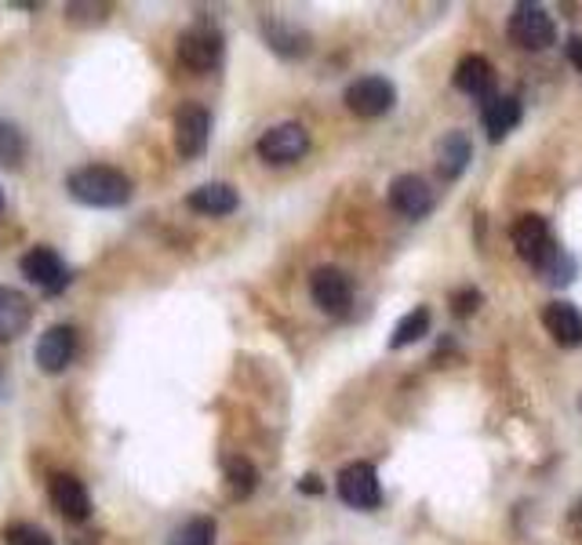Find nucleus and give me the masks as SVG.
I'll list each match as a JSON object with an SVG mask.
<instances>
[{"label":"nucleus","mask_w":582,"mask_h":545,"mask_svg":"<svg viewBox=\"0 0 582 545\" xmlns=\"http://www.w3.org/2000/svg\"><path fill=\"white\" fill-rule=\"evenodd\" d=\"M66 190L77 204L88 207H124L131 201V178L106 164H85L69 172Z\"/></svg>","instance_id":"1"},{"label":"nucleus","mask_w":582,"mask_h":545,"mask_svg":"<svg viewBox=\"0 0 582 545\" xmlns=\"http://www.w3.org/2000/svg\"><path fill=\"white\" fill-rule=\"evenodd\" d=\"M509 237H514V248L517 255H521L528 266L543 272L546 280H565L560 277V266H565V251L554 240V229L543 215H521L509 229Z\"/></svg>","instance_id":"2"},{"label":"nucleus","mask_w":582,"mask_h":545,"mask_svg":"<svg viewBox=\"0 0 582 545\" xmlns=\"http://www.w3.org/2000/svg\"><path fill=\"white\" fill-rule=\"evenodd\" d=\"M223 34L212 23H197L179 37V59L193 73H212L223 62Z\"/></svg>","instance_id":"3"},{"label":"nucleus","mask_w":582,"mask_h":545,"mask_svg":"<svg viewBox=\"0 0 582 545\" xmlns=\"http://www.w3.org/2000/svg\"><path fill=\"white\" fill-rule=\"evenodd\" d=\"M393 102H397V88H393L387 77H376V73H371V77L353 80L346 88L350 113H357V117H364V121H376V117H382V113H390Z\"/></svg>","instance_id":"4"},{"label":"nucleus","mask_w":582,"mask_h":545,"mask_svg":"<svg viewBox=\"0 0 582 545\" xmlns=\"http://www.w3.org/2000/svg\"><path fill=\"white\" fill-rule=\"evenodd\" d=\"M509 37H514V45H521L528 51H543L557 40V29L554 18L546 15V8L517 4L514 15H509Z\"/></svg>","instance_id":"5"},{"label":"nucleus","mask_w":582,"mask_h":545,"mask_svg":"<svg viewBox=\"0 0 582 545\" xmlns=\"http://www.w3.org/2000/svg\"><path fill=\"white\" fill-rule=\"evenodd\" d=\"M255 150L266 164H295V161H303L306 150H309V135H306L303 124L288 121V124L269 128L263 139H258Z\"/></svg>","instance_id":"6"},{"label":"nucleus","mask_w":582,"mask_h":545,"mask_svg":"<svg viewBox=\"0 0 582 545\" xmlns=\"http://www.w3.org/2000/svg\"><path fill=\"white\" fill-rule=\"evenodd\" d=\"M18 269H23V277L29 284H37L45 295H59V291L69 284V266L51 248H29L23 262H18Z\"/></svg>","instance_id":"7"},{"label":"nucleus","mask_w":582,"mask_h":545,"mask_svg":"<svg viewBox=\"0 0 582 545\" xmlns=\"http://www.w3.org/2000/svg\"><path fill=\"white\" fill-rule=\"evenodd\" d=\"M339 498L353 509H376L382 502V487H379V473L376 466L368 462H350L339 473Z\"/></svg>","instance_id":"8"},{"label":"nucleus","mask_w":582,"mask_h":545,"mask_svg":"<svg viewBox=\"0 0 582 545\" xmlns=\"http://www.w3.org/2000/svg\"><path fill=\"white\" fill-rule=\"evenodd\" d=\"M309 295L325 313L331 317H342L353 302V280L339 266H320L314 277H309Z\"/></svg>","instance_id":"9"},{"label":"nucleus","mask_w":582,"mask_h":545,"mask_svg":"<svg viewBox=\"0 0 582 545\" xmlns=\"http://www.w3.org/2000/svg\"><path fill=\"white\" fill-rule=\"evenodd\" d=\"M207 139H212V113L204 106H182L175 113V150H179L186 161L201 156L207 150Z\"/></svg>","instance_id":"10"},{"label":"nucleus","mask_w":582,"mask_h":545,"mask_svg":"<svg viewBox=\"0 0 582 545\" xmlns=\"http://www.w3.org/2000/svg\"><path fill=\"white\" fill-rule=\"evenodd\" d=\"M73 353H77V331H73L69 324H55V328H48L45 334H40V342H37L40 371H48V375L66 371Z\"/></svg>","instance_id":"11"},{"label":"nucleus","mask_w":582,"mask_h":545,"mask_svg":"<svg viewBox=\"0 0 582 545\" xmlns=\"http://www.w3.org/2000/svg\"><path fill=\"white\" fill-rule=\"evenodd\" d=\"M48 495H51V506H55L66 520L80 523V520L91 517V495H88V487L80 484L77 477L55 473V477H51V484H48Z\"/></svg>","instance_id":"12"},{"label":"nucleus","mask_w":582,"mask_h":545,"mask_svg":"<svg viewBox=\"0 0 582 545\" xmlns=\"http://www.w3.org/2000/svg\"><path fill=\"white\" fill-rule=\"evenodd\" d=\"M390 204L397 207L404 218H426L433 212V190L419 175H397L390 182Z\"/></svg>","instance_id":"13"},{"label":"nucleus","mask_w":582,"mask_h":545,"mask_svg":"<svg viewBox=\"0 0 582 545\" xmlns=\"http://www.w3.org/2000/svg\"><path fill=\"white\" fill-rule=\"evenodd\" d=\"M455 88L470 99H492L495 96V69L484 55H466L459 66H455Z\"/></svg>","instance_id":"14"},{"label":"nucleus","mask_w":582,"mask_h":545,"mask_svg":"<svg viewBox=\"0 0 582 545\" xmlns=\"http://www.w3.org/2000/svg\"><path fill=\"white\" fill-rule=\"evenodd\" d=\"M29 320H34V306L23 291L0 288V342H15L18 334H26Z\"/></svg>","instance_id":"15"},{"label":"nucleus","mask_w":582,"mask_h":545,"mask_svg":"<svg viewBox=\"0 0 582 545\" xmlns=\"http://www.w3.org/2000/svg\"><path fill=\"white\" fill-rule=\"evenodd\" d=\"M543 324H546V331L554 334V342L565 345V350L582 345V313L571 306V302H549L543 313Z\"/></svg>","instance_id":"16"},{"label":"nucleus","mask_w":582,"mask_h":545,"mask_svg":"<svg viewBox=\"0 0 582 545\" xmlns=\"http://www.w3.org/2000/svg\"><path fill=\"white\" fill-rule=\"evenodd\" d=\"M481 121H484V131L492 142L506 139V135L521 124V102L514 96H492L481 106Z\"/></svg>","instance_id":"17"},{"label":"nucleus","mask_w":582,"mask_h":545,"mask_svg":"<svg viewBox=\"0 0 582 545\" xmlns=\"http://www.w3.org/2000/svg\"><path fill=\"white\" fill-rule=\"evenodd\" d=\"M263 37L280 59H303L309 51V37L284 18H263Z\"/></svg>","instance_id":"18"},{"label":"nucleus","mask_w":582,"mask_h":545,"mask_svg":"<svg viewBox=\"0 0 582 545\" xmlns=\"http://www.w3.org/2000/svg\"><path fill=\"white\" fill-rule=\"evenodd\" d=\"M186 204L201 215H230V212H237L241 197H237L230 182H207V186H197V190L186 197Z\"/></svg>","instance_id":"19"},{"label":"nucleus","mask_w":582,"mask_h":545,"mask_svg":"<svg viewBox=\"0 0 582 545\" xmlns=\"http://www.w3.org/2000/svg\"><path fill=\"white\" fill-rule=\"evenodd\" d=\"M473 161V145L466 139V131H448L436 142V172L444 178H459Z\"/></svg>","instance_id":"20"},{"label":"nucleus","mask_w":582,"mask_h":545,"mask_svg":"<svg viewBox=\"0 0 582 545\" xmlns=\"http://www.w3.org/2000/svg\"><path fill=\"white\" fill-rule=\"evenodd\" d=\"M430 334V309L426 306H415L412 313H404L397 320V328H393V339H390V350H404V345L419 342Z\"/></svg>","instance_id":"21"},{"label":"nucleus","mask_w":582,"mask_h":545,"mask_svg":"<svg viewBox=\"0 0 582 545\" xmlns=\"http://www.w3.org/2000/svg\"><path fill=\"white\" fill-rule=\"evenodd\" d=\"M226 484H230V495L233 498H248L255 491V484H258L255 466L248 462V458H241V455L226 458Z\"/></svg>","instance_id":"22"},{"label":"nucleus","mask_w":582,"mask_h":545,"mask_svg":"<svg viewBox=\"0 0 582 545\" xmlns=\"http://www.w3.org/2000/svg\"><path fill=\"white\" fill-rule=\"evenodd\" d=\"M168 545H215V520L212 517L186 520L182 528L172 534Z\"/></svg>","instance_id":"23"},{"label":"nucleus","mask_w":582,"mask_h":545,"mask_svg":"<svg viewBox=\"0 0 582 545\" xmlns=\"http://www.w3.org/2000/svg\"><path fill=\"white\" fill-rule=\"evenodd\" d=\"M23 153H26L23 131H18L12 121H0V164H4V167H18Z\"/></svg>","instance_id":"24"},{"label":"nucleus","mask_w":582,"mask_h":545,"mask_svg":"<svg viewBox=\"0 0 582 545\" xmlns=\"http://www.w3.org/2000/svg\"><path fill=\"white\" fill-rule=\"evenodd\" d=\"M4 542L8 545H51L48 531H40L37 523H8Z\"/></svg>","instance_id":"25"},{"label":"nucleus","mask_w":582,"mask_h":545,"mask_svg":"<svg viewBox=\"0 0 582 545\" xmlns=\"http://www.w3.org/2000/svg\"><path fill=\"white\" fill-rule=\"evenodd\" d=\"M69 23H102L110 8L106 4H69Z\"/></svg>","instance_id":"26"},{"label":"nucleus","mask_w":582,"mask_h":545,"mask_svg":"<svg viewBox=\"0 0 582 545\" xmlns=\"http://www.w3.org/2000/svg\"><path fill=\"white\" fill-rule=\"evenodd\" d=\"M477 306H481V291L463 288V291H455V295H452V309H455V317H470V313H477Z\"/></svg>","instance_id":"27"},{"label":"nucleus","mask_w":582,"mask_h":545,"mask_svg":"<svg viewBox=\"0 0 582 545\" xmlns=\"http://www.w3.org/2000/svg\"><path fill=\"white\" fill-rule=\"evenodd\" d=\"M565 51H568V62H571V66L582 73V37H568Z\"/></svg>","instance_id":"28"},{"label":"nucleus","mask_w":582,"mask_h":545,"mask_svg":"<svg viewBox=\"0 0 582 545\" xmlns=\"http://www.w3.org/2000/svg\"><path fill=\"white\" fill-rule=\"evenodd\" d=\"M568 523H571V531L575 534H582V498L571 506V512H568Z\"/></svg>","instance_id":"29"},{"label":"nucleus","mask_w":582,"mask_h":545,"mask_svg":"<svg viewBox=\"0 0 582 545\" xmlns=\"http://www.w3.org/2000/svg\"><path fill=\"white\" fill-rule=\"evenodd\" d=\"M303 491H309V495H314V491H320L317 477H306V480H303Z\"/></svg>","instance_id":"30"},{"label":"nucleus","mask_w":582,"mask_h":545,"mask_svg":"<svg viewBox=\"0 0 582 545\" xmlns=\"http://www.w3.org/2000/svg\"><path fill=\"white\" fill-rule=\"evenodd\" d=\"M0 212H4V193H0Z\"/></svg>","instance_id":"31"}]
</instances>
